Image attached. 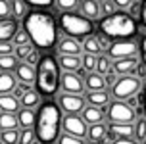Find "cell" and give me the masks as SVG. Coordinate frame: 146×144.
Returning a JSON list of instances; mask_svg holds the SVG:
<instances>
[{
    "mask_svg": "<svg viewBox=\"0 0 146 144\" xmlns=\"http://www.w3.org/2000/svg\"><path fill=\"white\" fill-rule=\"evenodd\" d=\"M23 29L29 33L31 42L38 50H48L56 46L58 40V25L56 17L48 10H31L23 19Z\"/></svg>",
    "mask_w": 146,
    "mask_h": 144,
    "instance_id": "1",
    "label": "cell"
},
{
    "mask_svg": "<svg viewBox=\"0 0 146 144\" xmlns=\"http://www.w3.org/2000/svg\"><path fill=\"white\" fill-rule=\"evenodd\" d=\"M62 109L58 102L46 100L36 109V123L35 133L38 138V144H58V138L62 137Z\"/></svg>",
    "mask_w": 146,
    "mask_h": 144,
    "instance_id": "2",
    "label": "cell"
},
{
    "mask_svg": "<svg viewBox=\"0 0 146 144\" xmlns=\"http://www.w3.org/2000/svg\"><path fill=\"white\" fill-rule=\"evenodd\" d=\"M62 86V69H60L58 58L46 54L42 56L40 64L36 67V83L35 88L40 96H54Z\"/></svg>",
    "mask_w": 146,
    "mask_h": 144,
    "instance_id": "3",
    "label": "cell"
},
{
    "mask_svg": "<svg viewBox=\"0 0 146 144\" xmlns=\"http://www.w3.org/2000/svg\"><path fill=\"white\" fill-rule=\"evenodd\" d=\"M100 33L108 38L115 40H129L137 35V21L127 12H115L113 15L102 17L100 21Z\"/></svg>",
    "mask_w": 146,
    "mask_h": 144,
    "instance_id": "4",
    "label": "cell"
},
{
    "mask_svg": "<svg viewBox=\"0 0 146 144\" xmlns=\"http://www.w3.org/2000/svg\"><path fill=\"white\" fill-rule=\"evenodd\" d=\"M58 25L62 29V33L69 38H87V36L92 35L94 31V25L92 21H88L87 17H83L77 12H69V14H60Z\"/></svg>",
    "mask_w": 146,
    "mask_h": 144,
    "instance_id": "5",
    "label": "cell"
},
{
    "mask_svg": "<svg viewBox=\"0 0 146 144\" xmlns=\"http://www.w3.org/2000/svg\"><path fill=\"white\" fill-rule=\"evenodd\" d=\"M140 90V77L137 75H125V77H119L117 83L111 86V96L113 100L119 102H127L129 98L137 96V92Z\"/></svg>",
    "mask_w": 146,
    "mask_h": 144,
    "instance_id": "6",
    "label": "cell"
},
{
    "mask_svg": "<svg viewBox=\"0 0 146 144\" xmlns=\"http://www.w3.org/2000/svg\"><path fill=\"white\" fill-rule=\"evenodd\" d=\"M106 117L110 123H119V125H133L137 121V111L127 106V102L111 100V104L106 109Z\"/></svg>",
    "mask_w": 146,
    "mask_h": 144,
    "instance_id": "7",
    "label": "cell"
},
{
    "mask_svg": "<svg viewBox=\"0 0 146 144\" xmlns=\"http://www.w3.org/2000/svg\"><path fill=\"white\" fill-rule=\"evenodd\" d=\"M58 106L66 115H79L83 113V109L87 108V100L85 96H75V94H58Z\"/></svg>",
    "mask_w": 146,
    "mask_h": 144,
    "instance_id": "8",
    "label": "cell"
},
{
    "mask_svg": "<svg viewBox=\"0 0 146 144\" xmlns=\"http://www.w3.org/2000/svg\"><path fill=\"white\" fill-rule=\"evenodd\" d=\"M137 52H139V44L135 40H115V42H111L106 54L113 62H117V60H125V58H135Z\"/></svg>",
    "mask_w": 146,
    "mask_h": 144,
    "instance_id": "9",
    "label": "cell"
},
{
    "mask_svg": "<svg viewBox=\"0 0 146 144\" xmlns=\"http://www.w3.org/2000/svg\"><path fill=\"white\" fill-rule=\"evenodd\" d=\"M62 131L66 135L77 138H87L88 135V125L85 123V119L81 115H64V121H62Z\"/></svg>",
    "mask_w": 146,
    "mask_h": 144,
    "instance_id": "10",
    "label": "cell"
},
{
    "mask_svg": "<svg viewBox=\"0 0 146 144\" xmlns=\"http://www.w3.org/2000/svg\"><path fill=\"white\" fill-rule=\"evenodd\" d=\"M62 92L66 94H75V96H83L85 92V79L81 77V73H62Z\"/></svg>",
    "mask_w": 146,
    "mask_h": 144,
    "instance_id": "11",
    "label": "cell"
},
{
    "mask_svg": "<svg viewBox=\"0 0 146 144\" xmlns=\"http://www.w3.org/2000/svg\"><path fill=\"white\" fill-rule=\"evenodd\" d=\"M135 137V125H119V123H110L108 125V140H123V138Z\"/></svg>",
    "mask_w": 146,
    "mask_h": 144,
    "instance_id": "12",
    "label": "cell"
},
{
    "mask_svg": "<svg viewBox=\"0 0 146 144\" xmlns=\"http://www.w3.org/2000/svg\"><path fill=\"white\" fill-rule=\"evenodd\" d=\"M14 75H15V79H17V83H21V85L33 86L36 83V67L29 65L27 62H21V64L17 65Z\"/></svg>",
    "mask_w": 146,
    "mask_h": 144,
    "instance_id": "13",
    "label": "cell"
},
{
    "mask_svg": "<svg viewBox=\"0 0 146 144\" xmlns=\"http://www.w3.org/2000/svg\"><path fill=\"white\" fill-rule=\"evenodd\" d=\"M79 14L87 17L88 21H102V12H100V2L96 0H83L79 6Z\"/></svg>",
    "mask_w": 146,
    "mask_h": 144,
    "instance_id": "14",
    "label": "cell"
},
{
    "mask_svg": "<svg viewBox=\"0 0 146 144\" xmlns=\"http://www.w3.org/2000/svg\"><path fill=\"white\" fill-rule=\"evenodd\" d=\"M58 52H60V56H81L83 44H81V40H77V38L64 36L58 42Z\"/></svg>",
    "mask_w": 146,
    "mask_h": 144,
    "instance_id": "15",
    "label": "cell"
},
{
    "mask_svg": "<svg viewBox=\"0 0 146 144\" xmlns=\"http://www.w3.org/2000/svg\"><path fill=\"white\" fill-rule=\"evenodd\" d=\"M19 29H21L19 27V21H15L14 17L0 19V42H12Z\"/></svg>",
    "mask_w": 146,
    "mask_h": 144,
    "instance_id": "16",
    "label": "cell"
},
{
    "mask_svg": "<svg viewBox=\"0 0 146 144\" xmlns=\"http://www.w3.org/2000/svg\"><path fill=\"white\" fill-rule=\"evenodd\" d=\"M137 69H139V58L137 56L113 62V71H115L117 75H121V77H125V75H133Z\"/></svg>",
    "mask_w": 146,
    "mask_h": 144,
    "instance_id": "17",
    "label": "cell"
},
{
    "mask_svg": "<svg viewBox=\"0 0 146 144\" xmlns=\"http://www.w3.org/2000/svg\"><path fill=\"white\" fill-rule=\"evenodd\" d=\"M58 64L64 73H79L83 67V56H58Z\"/></svg>",
    "mask_w": 146,
    "mask_h": 144,
    "instance_id": "18",
    "label": "cell"
},
{
    "mask_svg": "<svg viewBox=\"0 0 146 144\" xmlns=\"http://www.w3.org/2000/svg\"><path fill=\"white\" fill-rule=\"evenodd\" d=\"M85 100H87L88 106H94V108H108L110 104H111V94L106 92V90H98V92H87L85 96Z\"/></svg>",
    "mask_w": 146,
    "mask_h": 144,
    "instance_id": "19",
    "label": "cell"
},
{
    "mask_svg": "<svg viewBox=\"0 0 146 144\" xmlns=\"http://www.w3.org/2000/svg\"><path fill=\"white\" fill-rule=\"evenodd\" d=\"M0 109H2V113L17 115L19 109H21V102L17 100L14 94H4V96H0Z\"/></svg>",
    "mask_w": 146,
    "mask_h": 144,
    "instance_id": "20",
    "label": "cell"
},
{
    "mask_svg": "<svg viewBox=\"0 0 146 144\" xmlns=\"http://www.w3.org/2000/svg\"><path fill=\"white\" fill-rule=\"evenodd\" d=\"M81 117L85 119V123H87L88 127H92V125H100V123L104 121V109L94 108V106H88V104H87V108L83 109Z\"/></svg>",
    "mask_w": 146,
    "mask_h": 144,
    "instance_id": "21",
    "label": "cell"
},
{
    "mask_svg": "<svg viewBox=\"0 0 146 144\" xmlns=\"http://www.w3.org/2000/svg\"><path fill=\"white\" fill-rule=\"evenodd\" d=\"M85 86L88 88V92H98V90H106V79L100 73H88L85 75Z\"/></svg>",
    "mask_w": 146,
    "mask_h": 144,
    "instance_id": "22",
    "label": "cell"
},
{
    "mask_svg": "<svg viewBox=\"0 0 146 144\" xmlns=\"http://www.w3.org/2000/svg\"><path fill=\"white\" fill-rule=\"evenodd\" d=\"M81 44H83V52L85 54H90V56H102L104 54L102 46H100V40H98L96 35H90L87 38H83Z\"/></svg>",
    "mask_w": 146,
    "mask_h": 144,
    "instance_id": "23",
    "label": "cell"
},
{
    "mask_svg": "<svg viewBox=\"0 0 146 144\" xmlns=\"http://www.w3.org/2000/svg\"><path fill=\"white\" fill-rule=\"evenodd\" d=\"M17 121H19V129H35L36 109L21 108V109H19V113H17Z\"/></svg>",
    "mask_w": 146,
    "mask_h": 144,
    "instance_id": "24",
    "label": "cell"
},
{
    "mask_svg": "<svg viewBox=\"0 0 146 144\" xmlns=\"http://www.w3.org/2000/svg\"><path fill=\"white\" fill-rule=\"evenodd\" d=\"M19 102H21V108H25V109H35V108L38 109V106L42 104V96L38 94L36 88H31V90L25 92V96Z\"/></svg>",
    "mask_w": 146,
    "mask_h": 144,
    "instance_id": "25",
    "label": "cell"
},
{
    "mask_svg": "<svg viewBox=\"0 0 146 144\" xmlns=\"http://www.w3.org/2000/svg\"><path fill=\"white\" fill-rule=\"evenodd\" d=\"M88 140L90 142H108V127L100 123V125H92V127H88Z\"/></svg>",
    "mask_w": 146,
    "mask_h": 144,
    "instance_id": "26",
    "label": "cell"
},
{
    "mask_svg": "<svg viewBox=\"0 0 146 144\" xmlns=\"http://www.w3.org/2000/svg\"><path fill=\"white\" fill-rule=\"evenodd\" d=\"M17 86V79L14 73H0V96L12 94Z\"/></svg>",
    "mask_w": 146,
    "mask_h": 144,
    "instance_id": "27",
    "label": "cell"
},
{
    "mask_svg": "<svg viewBox=\"0 0 146 144\" xmlns=\"http://www.w3.org/2000/svg\"><path fill=\"white\" fill-rule=\"evenodd\" d=\"M29 12L31 10L27 6V2H23V0H12V17H14L15 21H23Z\"/></svg>",
    "mask_w": 146,
    "mask_h": 144,
    "instance_id": "28",
    "label": "cell"
},
{
    "mask_svg": "<svg viewBox=\"0 0 146 144\" xmlns=\"http://www.w3.org/2000/svg\"><path fill=\"white\" fill-rule=\"evenodd\" d=\"M19 65V60L10 54V56H0V73H15Z\"/></svg>",
    "mask_w": 146,
    "mask_h": 144,
    "instance_id": "29",
    "label": "cell"
},
{
    "mask_svg": "<svg viewBox=\"0 0 146 144\" xmlns=\"http://www.w3.org/2000/svg\"><path fill=\"white\" fill-rule=\"evenodd\" d=\"M0 131H19L17 115H12V113L0 115Z\"/></svg>",
    "mask_w": 146,
    "mask_h": 144,
    "instance_id": "30",
    "label": "cell"
},
{
    "mask_svg": "<svg viewBox=\"0 0 146 144\" xmlns=\"http://www.w3.org/2000/svg\"><path fill=\"white\" fill-rule=\"evenodd\" d=\"M110 71H113V60L108 54L98 56V64H96V73H100L102 77H106Z\"/></svg>",
    "mask_w": 146,
    "mask_h": 144,
    "instance_id": "31",
    "label": "cell"
},
{
    "mask_svg": "<svg viewBox=\"0 0 146 144\" xmlns=\"http://www.w3.org/2000/svg\"><path fill=\"white\" fill-rule=\"evenodd\" d=\"M81 2L77 0H58V2H54V8H58L62 14H69V12H75V10H79Z\"/></svg>",
    "mask_w": 146,
    "mask_h": 144,
    "instance_id": "32",
    "label": "cell"
},
{
    "mask_svg": "<svg viewBox=\"0 0 146 144\" xmlns=\"http://www.w3.org/2000/svg\"><path fill=\"white\" fill-rule=\"evenodd\" d=\"M36 48H35V44L31 42V44H25V46H15V52H14V56L19 60V64L21 62H27V58L35 52Z\"/></svg>",
    "mask_w": 146,
    "mask_h": 144,
    "instance_id": "33",
    "label": "cell"
},
{
    "mask_svg": "<svg viewBox=\"0 0 146 144\" xmlns=\"http://www.w3.org/2000/svg\"><path fill=\"white\" fill-rule=\"evenodd\" d=\"M135 140L146 142V117H139L135 123Z\"/></svg>",
    "mask_w": 146,
    "mask_h": 144,
    "instance_id": "34",
    "label": "cell"
},
{
    "mask_svg": "<svg viewBox=\"0 0 146 144\" xmlns=\"http://www.w3.org/2000/svg\"><path fill=\"white\" fill-rule=\"evenodd\" d=\"M96 64H98V56H90V54H83V69L88 73H96Z\"/></svg>",
    "mask_w": 146,
    "mask_h": 144,
    "instance_id": "35",
    "label": "cell"
},
{
    "mask_svg": "<svg viewBox=\"0 0 146 144\" xmlns=\"http://www.w3.org/2000/svg\"><path fill=\"white\" fill-rule=\"evenodd\" d=\"M0 140L4 144H19V131H0Z\"/></svg>",
    "mask_w": 146,
    "mask_h": 144,
    "instance_id": "36",
    "label": "cell"
},
{
    "mask_svg": "<svg viewBox=\"0 0 146 144\" xmlns=\"http://www.w3.org/2000/svg\"><path fill=\"white\" fill-rule=\"evenodd\" d=\"M12 42H14V46H25V44H31V36H29V33L21 27L19 31H17V35L14 36Z\"/></svg>",
    "mask_w": 146,
    "mask_h": 144,
    "instance_id": "37",
    "label": "cell"
},
{
    "mask_svg": "<svg viewBox=\"0 0 146 144\" xmlns=\"http://www.w3.org/2000/svg\"><path fill=\"white\" fill-rule=\"evenodd\" d=\"M100 12H102L104 17H108V15H113L115 12H119L115 6V2H111V0H104V2H100Z\"/></svg>",
    "mask_w": 146,
    "mask_h": 144,
    "instance_id": "38",
    "label": "cell"
},
{
    "mask_svg": "<svg viewBox=\"0 0 146 144\" xmlns=\"http://www.w3.org/2000/svg\"><path fill=\"white\" fill-rule=\"evenodd\" d=\"M27 6L35 8V10H46V8L54 6V2L52 0H27Z\"/></svg>",
    "mask_w": 146,
    "mask_h": 144,
    "instance_id": "39",
    "label": "cell"
},
{
    "mask_svg": "<svg viewBox=\"0 0 146 144\" xmlns=\"http://www.w3.org/2000/svg\"><path fill=\"white\" fill-rule=\"evenodd\" d=\"M12 17V2L0 0V19H10Z\"/></svg>",
    "mask_w": 146,
    "mask_h": 144,
    "instance_id": "40",
    "label": "cell"
},
{
    "mask_svg": "<svg viewBox=\"0 0 146 144\" xmlns=\"http://www.w3.org/2000/svg\"><path fill=\"white\" fill-rule=\"evenodd\" d=\"M58 144H85V138H77V137L62 133V137L58 138Z\"/></svg>",
    "mask_w": 146,
    "mask_h": 144,
    "instance_id": "41",
    "label": "cell"
},
{
    "mask_svg": "<svg viewBox=\"0 0 146 144\" xmlns=\"http://www.w3.org/2000/svg\"><path fill=\"white\" fill-rule=\"evenodd\" d=\"M129 15H131L133 19H137L142 15V2H133L131 8H129Z\"/></svg>",
    "mask_w": 146,
    "mask_h": 144,
    "instance_id": "42",
    "label": "cell"
},
{
    "mask_svg": "<svg viewBox=\"0 0 146 144\" xmlns=\"http://www.w3.org/2000/svg\"><path fill=\"white\" fill-rule=\"evenodd\" d=\"M31 88H33V86H27V85H21V83H17V86H15V90H14L12 94H14L17 100H21L23 96H25V92H27V90H31Z\"/></svg>",
    "mask_w": 146,
    "mask_h": 144,
    "instance_id": "43",
    "label": "cell"
},
{
    "mask_svg": "<svg viewBox=\"0 0 146 144\" xmlns=\"http://www.w3.org/2000/svg\"><path fill=\"white\" fill-rule=\"evenodd\" d=\"M15 52L14 42H0V56H10Z\"/></svg>",
    "mask_w": 146,
    "mask_h": 144,
    "instance_id": "44",
    "label": "cell"
},
{
    "mask_svg": "<svg viewBox=\"0 0 146 144\" xmlns=\"http://www.w3.org/2000/svg\"><path fill=\"white\" fill-rule=\"evenodd\" d=\"M40 60H42V56H40V50L36 48L33 54H31L29 58H27V64L33 65V67H38V64H40Z\"/></svg>",
    "mask_w": 146,
    "mask_h": 144,
    "instance_id": "45",
    "label": "cell"
},
{
    "mask_svg": "<svg viewBox=\"0 0 146 144\" xmlns=\"http://www.w3.org/2000/svg\"><path fill=\"white\" fill-rule=\"evenodd\" d=\"M104 79H106V85L113 86V85H115V83H117V79H119V77H117V73H115V71H110L108 75L104 77Z\"/></svg>",
    "mask_w": 146,
    "mask_h": 144,
    "instance_id": "46",
    "label": "cell"
},
{
    "mask_svg": "<svg viewBox=\"0 0 146 144\" xmlns=\"http://www.w3.org/2000/svg\"><path fill=\"white\" fill-rule=\"evenodd\" d=\"M131 0H117L115 2V6H117V10H119V12H121V8H131Z\"/></svg>",
    "mask_w": 146,
    "mask_h": 144,
    "instance_id": "47",
    "label": "cell"
},
{
    "mask_svg": "<svg viewBox=\"0 0 146 144\" xmlns=\"http://www.w3.org/2000/svg\"><path fill=\"white\" fill-rule=\"evenodd\" d=\"M111 144H140V142H137L135 138H123V140H115V142H111Z\"/></svg>",
    "mask_w": 146,
    "mask_h": 144,
    "instance_id": "48",
    "label": "cell"
},
{
    "mask_svg": "<svg viewBox=\"0 0 146 144\" xmlns=\"http://www.w3.org/2000/svg\"><path fill=\"white\" fill-rule=\"evenodd\" d=\"M140 50H142V62H144V67H146V36L140 42Z\"/></svg>",
    "mask_w": 146,
    "mask_h": 144,
    "instance_id": "49",
    "label": "cell"
},
{
    "mask_svg": "<svg viewBox=\"0 0 146 144\" xmlns=\"http://www.w3.org/2000/svg\"><path fill=\"white\" fill-rule=\"evenodd\" d=\"M137 104H139V98H137V96H133V98H129V100H127V106H129V108H137Z\"/></svg>",
    "mask_w": 146,
    "mask_h": 144,
    "instance_id": "50",
    "label": "cell"
},
{
    "mask_svg": "<svg viewBox=\"0 0 146 144\" xmlns=\"http://www.w3.org/2000/svg\"><path fill=\"white\" fill-rule=\"evenodd\" d=\"M140 21H142V25L146 27V0L142 2V15H140Z\"/></svg>",
    "mask_w": 146,
    "mask_h": 144,
    "instance_id": "51",
    "label": "cell"
},
{
    "mask_svg": "<svg viewBox=\"0 0 146 144\" xmlns=\"http://www.w3.org/2000/svg\"><path fill=\"white\" fill-rule=\"evenodd\" d=\"M142 108H144V117H146V85L142 88Z\"/></svg>",
    "mask_w": 146,
    "mask_h": 144,
    "instance_id": "52",
    "label": "cell"
},
{
    "mask_svg": "<svg viewBox=\"0 0 146 144\" xmlns=\"http://www.w3.org/2000/svg\"><path fill=\"white\" fill-rule=\"evenodd\" d=\"M88 144H102V142H88Z\"/></svg>",
    "mask_w": 146,
    "mask_h": 144,
    "instance_id": "53",
    "label": "cell"
},
{
    "mask_svg": "<svg viewBox=\"0 0 146 144\" xmlns=\"http://www.w3.org/2000/svg\"><path fill=\"white\" fill-rule=\"evenodd\" d=\"M0 115H2V109H0Z\"/></svg>",
    "mask_w": 146,
    "mask_h": 144,
    "instance_id": "54",
    "label": "cell"
},
{
    "mask_svg": "<svg viewBox=\"0 0 146 144\" xmlns=\"http://www.w3.org/2000/svg\"><path fill=\"white\" fill-rule=\"evenodd\" d=\"M0 144H4V142H2V140H0Z\"/></svg>",
    "mask_w": 146,
    "mask_h": 144,
    "instance_id": "55",
    "label": "cell"
},
{
    "mask_svg": "<svg viewBox=\"0 0 146 144\" xmlns=\"http://www.w3.org/2000/svg\"><path fill=\"white\" fill-rule=\"evenodd\" d=\"M144 144H146V142H144Z\"/></svg>",
    "mask_w": 146,
    "mask_h": 144,
    "instance_id": "56",
    "label": "cell"
}]
</instances>
